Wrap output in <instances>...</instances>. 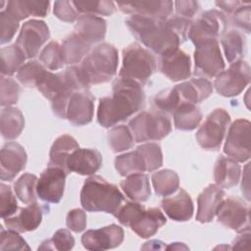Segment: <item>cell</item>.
Segmentation results:
<instances>
[{
  "instance_id": "obj_1",
  "label": "cell",
  "mask_w": 251,
  "mask_h": 251,
  "mask_svg": "<svg viewBox=\"0 0 251 251\" xmlns=\"http://www.w3.org/2000/svg\"><path fill=\"white\" fill-rule=\"evenodd\" d=\"M126 25L133 36L147 48L158 55H164L177 49L185 41L191 22L178 17L157 20L130 16Z\"/></svg>"
},
{
  "instance_id": "obj_2",
  "label": "cell",
  "mask_w": 251,
  "mask_h": 251,
  "mask_svg": "<svg viewBox=\"0 0 251 251\" xmlns=\"http://www.w3.org/2000/svg\"><path fill=\"white\" fill-rule=\"evenodd\" d=\"M144 102L145 94L139 83L119 77L113 83L112 95L100 99L97 121L104 127L114 126L142 109Z\"/></svg>"
},
{
  "instance_id": "obj_3",
  "label": "cell",
  "mask_w": 251,
  "mask_h": 251,
  "mask_svg": "<svg viewBox=\"0 0 251 251\" xmlns=\"http://www.w3.org/2000/svg\"><path fill=\"white\" fill-rule=\"evenodd\" d=\"M126 202L119 188L99 176L88 177L80 192V203L88 212H105L114 216Z\"/></svg>"
},
{
  "instance_id": "obj_4",
  "label": "cell",
  "mask_w": 251,
  "mask_h": 251,
  "mask_svg": "<svg viewBox=\"0 0 251 251\" xmlns=\"http://www.w3.org/2000/svg\"><path fill=\"white\" fill-rule=\"evenodd\" d=\"M118 51L109 44L102 43L94 47L78 66L89 85L110 81L117 73Z\"/></svg>"
},
{
  "instance_id": "obj_5",
  "label": "cell",
  "mask_w": 251,
  "mask_h": 251,
  "mask_svg": "<svg viewBox=\"0 0 251 251\" xmlns=\"http://www.w3.org/2000/svg\"><path fill=\"white\" fill-rule=\"evenodd\" d=\"M156 66V59L149 50L138 43H132L123 51V65L119 77L142 85L155 72Z\"/></svg>"
},
{
  "instance_id": "obj_6",
  "label": "cell",
  "mask_w": 251,
  "mask_h": 251,
  "mask_svg": "<svg viewBox=\"0 0 251 251\" xmlns=\"http://www.w3.org/2000/svg\"><path fill=\"white\" fill-rule=\"evenodd\" d=\"M128 127L134 141L144 142L166 137L172 129V124L170 119L161 112L144 111L128 123Z\"/></svg>"
},
{
  "instance_id": "obj_7",
  "label": "cell",
  "mask_w": 251,
  "mask_h": 251,
  "mask_svg": "<svg viewBox=\"0 0 251 251\" xmlns=\"http://www.w3.org/2000/svg\"><path fill=\"white\" fill-rule=\"evenodd\" d=\"M227 19L218 10L203 13L188 28V37L196 46L213 40H218L226 29Z\"/></svg>"
},
{
  "instance_id": "obj_8",
  "label": "cell",
  "mask_w": 251,
  "mask_h": 251,
  "mask_svg": "<svg viewBox=\"0 0 251 251\" xmlns=\"http://www.w3.org/2000/svg\"><path fill=\"white\" fill-rule=\"evenodd\" d=\"M229 123L230 117L225 109L214 110L196 132L198 144L207 150H218Z\"/></svg>"
},
{
  "instance_id": "obj_9",
  "label": "cell",
  "mask_w": 251,
  "mask_h": 251,
  "mask_svg": "<svg viewBox=\"0 0 251 251\" xmlns=\"http://www.w3.org/2000/svg\"><path fill=\"white\" fill-rule=\"evenodd\" d=\"M250 67L240 60L230 64L226 71L219 74L215 79V88L225 97L238 95L250 82Z\"/></svg>"
},
{
  "instance_id": "obj_10",
  "label": "cell",
  "mask_w": 251,
  "mask_h": 251,
  "mask_svg": "<svg viewBox=\"0 0 251 251\" xmlns=\"http://www.w3.org/2000/svg\"><path fill=\"white\" fill-rule=\"evenodd\" d=\"M225 69V62L218 40L204 42L196 46L194 52V74L204 77H214Z\"/></svg>"
},
{
  "instance_id": "obj_11",
  "label": "cell",
  "mask_w": 251,
  "mask_h": 251,
  "mask_svg": "<svg viewBox=\"0 0 251 251\" xmlns=\"http://www.w3.org/2000/svg\"><path fill=\"white\" fill-rule=\"evenodd\" d=\"M224 152L236 162H245L250 158V122L236 120L229 127Z\"/></svg>"
},
{
  "instance_id": "obj_12",
  "label": "cell",
  "mask_w": 251,
  "mask_h": 251,
  "mask_svg": "<svg viewBox=\"0 0 251 251\" xmlns=\"http://www.w3.org/2000/svg\"><path fill=\"white\" fill-rule=\"evenodd\" d=\"M216 215L218 222L228 228L238 232L250 230L249 207L237 197L223 199Z\"/></svg>"
},
{
  "instance_id": "obj_13",
  "label": "cell",
  "mask_w": 251,
  "mask_h": 251,
  "mask_svg": "<svg viewBox=\"0 0 251 251\" xmlns=\"http://www.w3.org/2000/svg\"><path fill=\"white\" fill-rule=\"evenodd\" d=\"M49 35V28L43 21L29 20L23 25L16 44L25 57L30 59L37 55Z\"/></svg>"
},
{
  "instance_id": "obj_14",
  "label": "cell",
  "mask_w": 251,
  "mask_h": 251,
  "mask_svg": "<svg viewBox=\"0 0 251 251\" xmlns=\"http://www.w3.org/2000/svg\"><path fill=\"white\" fill-rule=\"evenodd\" d=\"M67 175L68 174L59 167L48 166L37 180V196L45 202H60L64 194Z\"/></svg>"
},
{
  "instance_id": "obj_15",
  "label": "cell",
  "mask_w": 251,
  "mask_h": 251,
  "mask_svg": "<svg viewBox=\"0 0 251 251\" xmlns=\"http://www.w3.org/2000/svg\"><path fill=\"white\" fill-rule=\"evenodd\" d=\"M167 222L164 214L158 208L145 209L141 204L130 218L127 226L140 237L148 238L154 235Z\"/></svg>"
},
{
  "instance_id": "obj_16",
  "label": "cell",
  "mask_w": 251,
  "mask_h": 251,
  "mask_svg": "<svg viewBox=\"0 0 251 251\" xmlns=\"http://www.w3.org/2000/svg\"><path fill=\"white\" fill-rule=\"evenodd\" d=\"M124 240V230L117 225L98 229H89L83 233L81 242L88 250H108L119 246Z\"/></svg>"
},
{
  "instance_id": "obj_17",
  "label": "cell",
  "mask_w": 251,
  "mask_h": 251,
  "mask_svg": "<svg viewBox=\"0 0 251 251\" xmlns=\"http://www.w3.org/2000/svg\"><path fill=\"white\" fill-rule=\"evenodd\" d=\"M119 9L127 15L151 18L157 20H167L173 12L172 1H132L118 2Z\"/></svg>"
},
{
  "instance_id": "obj_18",
  "label": "cell",
  "mask_w": 251,
  "mask_h": 251,
  "mask_svg": "<svg viewBox=\"0 0 251 251\" xmlns=\"http://www.w3.org/2000/svg\"><path fill=\"white\" fill-rule=\"evenodd\" d=\"M190 57L179 48L161 55L160 72L173 81L186 79L191 75Z\"/></svg>"
},
{
  "instance_id": "obj_19",
  "label": "cell",
  "mask_w": 251,
  "mask_h": 251,
  "mask_svg": "<svg viewBox=\"0 0 251 251\" xmlns=\"http://www.w3.org/2000/svg\"><path fill=\"white\" fill-rule=\"evenodd\" d=\"M1 172L2 180L11 181L25 169L27 161L26 153L22 145L17 142H8L1 149Z\"/></svg>"
},
{
  "instance_id": "obj_20",
  "label": "cell",
  "mask_w": 251,
  "mask_h": 251,
  "mask_svg": "<svg viewBox=\"0 0 251 251\" xmlns=\"http://www.w3.org/2000/svg\"><path fill=\"white\" fill-rule=\"evenodd\" d=\"M94 112V97L88 90L75 91L72 94L67 119L75 126H83L92 121Z\"/></svg>"
},
{
  "instance_id": "obj_21",
  "label": "cell",
  "mask_w": 251,
  "mask_h": 251,
  "mask_svg": "<svg viewBox=\"0 0 251 251\" xmlns=\"http://www.w3.org/2000/svg\"><path fill=\"white\" fill-rule=\"evenodd\" d=\"M102 165V155L96 149L77 148L71 153L67 161L68 173L75 172L82 176L96 173Z\"/></svg>"
},
{
  "instance_id": "obj_22",
  "label": "cell",
  "mask_w": 251,
  "mask_h": 251,
  "mask_svg": "<svg viewBox=\"0 0 251 251\" xmlns=\"http://www.w3.org/2000/svg\"><path fill=\"white\" fill-rule=\"evenodd\" d=\"M44 207L33 202L25 208H21L19 213L11 217L5 218L4 223L8 229L17 232H25L34 230L42 221Z\"/></svg>"
},
{
  "instance_id": "obj_23",
  "label": "cell",
  "mask_w": 251,
  "mask_h": 251,
  "mask_svg": "<svg viewBox=\"0 0 251 251\" xmlns=\"http://www.w3.org/2000/svg\"><path fill=\"white\" fill-rule=\"evenodd\" d=\"M180 105L183 103L197 104L207 99L213 92V84L203 77L191 78L175 86Z\"/></svg>"
},
{
  "instance_id": "obj_24",
  "label": "cell",
  "mask_w": 251,
  "mask_h": 251,
  "mask_svg": "<svg viewBox=\"0 0 251 251\" xmlns=\"http://www.w3.org/2000/svg\"><path fill=\"white\" fill-rule=\"evenodd\" d=\"M225 197V191L217 184H210L199 194L196 220L200 223H209L216 215L217 209Z\"/></svg>"
},
{
  "instance_id": "obj_25",
  "label": "cell",
  "mask_w": 251,
  "mask_h": 251,
  "mask_svg": "<svg viewBox=\"0 0 251 251\" xmlns=\"http://www.w3.org/2000/svg\"><path fill=\"white\" fill-rule=\"evenodd\" d=\"M161 205L168 217L176 222L188 221L193 215L191 197L182 188H180L175 196L163 199Z\"/></svg>"
},
{
  "instance_id": "obj_26",
  "label": "cell",
  "mask_w": 251,
  "mask_h": 251,
  "mask_svg": "<svg viewBox=\"0 0 251 251\" xmlns=\"http://www.w3.org/2000/svg\"><path fill=\"white\" fill-rule=\"evenodd\" d=\"M75 33L90 45L104 39L107 25L105 20L94 15L80 16L75 25Z\"/></svg>"
},
{
  "instance_id": "obj_27",
  "label": "cell",
  "mask_w": 251,
  "mask_h": 251,
  "mask_svg": "<svg viewBox=\"0 0 251 251\" xmlns=\"http://www.w3.org/2000/svg\"><path fill=\"white\" fill-rule=\"evenodd\" d=\"M240 166L235 160L220 156L214 167V178L217 185L223 188L236 185L240 177Z\"/></svg>"
},
{
  "instance_id": "obj_28",
  "label": "cell",
  "mask_w": 251,
  "mask_h": 251,
  "mask_svg": "<svg viewBox=\"0 0 251 251\" xmlns=\"http://www.w3.org/2000/svg\"><path fill=\"white\" fill-rule=\"evenodd\" d=\"M49 5V1L11 0L7 3L6 11L20 22L29 16L45 17L48 13Z\"/></svg>"
},
{
  "instance_id": "obj_29",
  "label": "cell",
  "mask_w": 251,
  "mask_h": 251,
  "mask_svg": "<svg viewBox=\"0 0 251 251\" xmlns=\"http://www.w3.org/2000/svg\"><path fill=\"white\" fill-rule=\"evenodd\" d=\"M122 189L126 195L135 202L147 201L151 194L149 177L142 173L132 174L121 181Z\"/></svg>"
},
{
  "instance_id": "obj_30",
  "label": "cell",
  "mask_w": 251,
  "mask_h": 251,
  "mask_svg": "<svg viewBox=\"0 0 251 251\" xmlns=\"http://www.w3.org/2000/svg\"><path fill=\"white\" fill-rule=\"evenodd\" d=\"M79 146L76 142V140L69 135V134H63L59 136L53 143L51 150H50V160H49V166L59 167L63 169L67 174V161L69 156L73 151L77 149Z\"/></svg>"
},
{
  "instance_id": "obj_31",
  "label": "cell",
  "mask_w": 251,
  "mask_h": 251,
  "mask_svg": "<svg viewBox=\"0 0 251 251\" xmlns=\"http://www.w3.org/2000/svg\"><path fill=\"white\" fill-rule=\"evenodd\" d=\"M1 134L6 140L16 139L25 126V118L18 108L7 107L1 111Z\"/></svg>"
},
{
  "instance_id": "obj_32",
  "label": "cell",
  "mask_w": 251,
  "mask_h": 251,
  "mask_svg": "<svg viewBox=\"0 0 251 251\" xmlns=\"http://www.w3.org/2000/svg\"><path fill=\"white\" fill-rule=\"evenodd\" d=\"M90 44L75 32L68 36L62 44V52L65 64L74 65L79 63L89 53Z\"/></svg>"
},
{
  "instance_id": "obj_33",
  "label": "cell",
  "mask_w": 251,
  "mask_h": 251,
  "mask_svg": "<svg viewBox=\"0 0 251 251\" xmlns=\"http://www.w3.org/2000/svg\"><path fill=\"white\" fill-rule=\"evenodd\" d=\"M174 123L176 129L192 130L201 122L202 113L195 104L183 103L173 113Z\"/></svg>"
},
{
  "instance_id": "obj_34",
  "label": "cell",
  "mask_w": 251,
  "mask_h": 251,
  "mask_svg": "<svg viewBox=\"0 0 251 251\" xmlns=\"http://www.w3.org/2000/svg\"><path fill=\"white\" fill-rule=\"evenodd\" d=\"M221 43L228 63L232 64L241 60L245 49V37L240 31L236 29L226 31L222 35Z\"/></svg>"
},
{
  "instance_id": "obj_35",
  "label": "cell",
  "mask_w": 251,
  "mask_h": 251,
  "mask_svg": "<svg viewBox=\"0 0 251 251\" xmlns=\"http://www.w3.org/2000/svg\"><path fill=\"white\" fill-rule=\"evenodd\" d=\"M115 167L118 173L124 176L146 172L145 161L137 148L134 151L118 156L115 159Z\"/></svg>"
},
{
  "instance_id": "obj_36",
  "label": "cell",
  "mask_w": 251,
  "mask_h": 251,
  "mask_svg": "<svg viewBox=\"0 0 251 251\" xmlns=\"http://www.w3.org/2000/svg\"><path fill=\"white\" fill-rule=\"evenodd\" d=\"M0 57L1 74L4 76H10L18 72L24 65L26 58L24 52L17 46L16 43L7 47H3L0 51Z\"/></svg>"
},
{
  "instance_id": "obj_37",
  "label": "cell",
  "mask_w": 251,
  "mask_h": 251,
  "mask_svg": "<svg viewBox=\"0 0 251 251\" xmlns=\"http://www.w3.org/2000/svg\"><path fill=\"white\" fill-rule=\"evenodd\" d=\"M152 183L158 195L169 196L178 189L179 178L176 172L162 170L152 175Z\"/></svg>"
},
{
  "instance_id": "obj_38",
  "label": "cell",
  "mask_w": 251,
  "mask_h": 251,
  "mask_svg": "<svg viewBox=\"0 0 251 251\" xmlns=\"http://www.w3.org/2000/svg\"><path fill=\"white\" fill-rule=\"evenodd\" d=\"M37 180L38 179L36 176L31 174H24L15 182V193L23 203L31 204L33 202H36Z\"/></svg>"
},
{
  "instance_id": "obj_39",
  "label": "cell",
  "mask_w": 251,
  "mask_h": 251,
  "mask_svg": "<svg viewBox=\"0 0 251 251\" xmlns=\"http://www.w3.org/2000/svg\"><path fill=\"white\" fill-rule=\"evenodd\" d=\"M108 142L114 152H122L133 146L134 138L129 127L122 125L114 126L108 132Z\"/></svg>"
},
{
  "instance_id": "obj_40",
  "label": "cell",
  "mask_w": 251,
  "mask_h": 251,
  "mask_svg": "<svg viewBox=\"0 0 251 251\" xmlns=\"http://www.w3.org/2000/svg\"><path fill=\"white\" fill-rule=\"evenodd\" d=\"M40 63L51 71L59 70L65 65L62 45L57 41H50L39 54Z\"/></svg>"
},
{
  "instance_id": "obj_41",
  "label": "cell",
  "mask_w": 251,
  "mask_h": 251,
  "mask_svg": "<svg viewBox=\"0 0 251 251\" xmlns=\"http://www.w3.org/2000/svg\"><path fill=\"white\" fill-rule=\"evenodd\" d=\"M80 16L99 15L110 16L115 11V3L112 1H72Z\"/></svg>"
},
{
  "instance_id": "obj_42",
  "label": "cell",
  "mask_w": 251,
  "mask_h": 251,
  "mask_svg": "<svg viewBox=\"0 0 251 251\" xmlns=\"http://www.w3.org/2000/svg\"><path fill=\"white\" fill-rule=\"evenodd\" d=\"M46 71L45 67L38 61H28L18 71L17 78L26 86H36Z\"/></svg>"
},
{
  "instance_id": "obj_43",
  "label": "cell",
  "mask_w": 251,
  "mask_h": 251,
  "mask_svg": "<svg viewBox=\"0 0 251 251\" xmlns=\"http://www.w3.org/2000/svg\"><path fill=\"white\" fill-rule=\"evenodd\" d=\"M75 245V238L68 229H58L52 238L45 240L38 247L39 250H71Z\"/></svg>"
},
{
  "instance_id": "obj_44",
  "label": "cell",
  "mask_w": 251,
  "mask_h": 251,
  "mask_svg": "<svg viewBox=\"0 0 251 251\" xmlns=\"http://www.w3.org/2000/svg\"><path fill=\"white\" fill-rule=\"evenodd\" d=\"M153 102L162 114H173L180 105V101L175 87L159 92L154 97Z\"/></svg>"
},
{
  "instance_id": "obj_45",
  "label": "cell",
  "mask_w": 251,
  "mask_h": 251,
  "mask_svg": "<svg viewBox=\"0 0 251 251\" xmlns=\"http://www.w3.org/2000/svg\"><path fill=\"white\" fill-rule=\"evenodd\" d=\"M137 149L139 150L145 161L146 172H153L162 166V150L157 143H145L139 145Z\"/></svg>"
},
{
  "instance_id": "obj_46",
  "label": "cell",
  "mask_w": 251,
  "mask_h": 251,
  "mask_svg": "<svg viewBox=\"0 0 251 251\" xmlns=\"http://www.w3.org/2000/svg\"><path fill=\"white\" fill-rule=\"evenodd\" d=\"M20 86L16 80L11 77L1 76V100L2 107H10L17 103L19 99Z\"/></svg>"
},
{
  "instance_id": "obj_47",
  "label": "cell",
  "mask_w": 251,
  "mask_h": 251,
  "mask_svg": "<svg viewBox=\"0 0 251 251\" xmlns=\"http://www.w3.org/2000/svg\"><path fill=\"white\" fill-rule=\"evenodd\" d=\"M19 27V21L8 11L0 12V42L5 44L9 42L15 35Z\"/></svg>"
},
{
  "instance_id": "obj_48",
  "label": "cell",
  "mask_w": 251,
  "mask_h": 251,
  "mask_svg": "<svg viewBox=\"0 0 251 251\" xmlns=\"http://www.w3.org/2000/svg\"><path fill=\"white\" fill-rule=\"evenodd\" d=\"M0 250H29V247L17 231L1 228Z\"/></svg>"
},
{
  "instance_id": "obj_49",
  "label": "cell",
  "mask_w": 251,
  "mask_h": 251,
  "mask_svg": "<svg viewBox=\"0 0 251 251\" xmlns=\"http://www.w3.org/2000/svg\"><path fill=\"white\" fill-rule=\"evenodd\" d=\"M0 199H1V217L2 219L11 217L17 213L18 204L16 197L10 186L5 183L0 185Z\"/></svg>"
},
{
  "instance_id": "obj_50",
  "label": "cell",
  "mask_w": 251,
  "mask_h": 251,
  "mask_svg": "<svg viewBox=\"0 0 251 251\" xmlns=\"http://www.w3.org/2000/svg\"><path fill=\"white\" fill-rule=\"evenodd\" d=\"M53 12L58 19L67 23H73L80 17L72 1H55Z\"/></svg>"
},
{
  "instance_id": "obj_51",
  "label": "cell",
  "mask_w": 251,
  "mask_h": 251,
  "mask_svg": "<svg viewBox=\"0 0 251 251\" xmlns=\"http://www.w3.org/2000/svg\"><path fill=\"white\" fill-rule=\"evenodd\" d=\"M66 224L71 230L80 232L86 226V215L80 209L71 210L67 215Z\"/></svg>"
},
{
  "instance_id": "obj_52",
  "label": "cell",
  "mask_w": 251,
  "mask_h": 251,
  "mask_svg": "<svg viewBox=\"0 0 251 251\" xmlns=\"http://www.w3.org/2000/svg\"><path fill=\"white\" fill-rule=\"evenodd\" d=\"M176 6V17L191 20L199 10V4L197 1L185 0L175 2Z\"/></svg>"
},
{
  "instance_id": "obj_53",
  "label": "cell",
  "mask_w": 251,
  "mask_h": 251,
  "mask_svg": "<svg viewBox=\"0 0 251 251\" xmlns=\"http://www.w3.org/2000/svg\"><path fill=\"white\" fill-rule=\"evenodd\" d=\"M250 4H247L232 14V24L241 29L245 30L247 33L250 32Z\"/></svg>"
},
{
  "instance_id": "obj_54",
  "label": "cell",
  "mask_w": 251,
  "mask_h": 251,
  "mask_svg": "<svg viewBox=\"0 0 251 251\" xmlns=\"http://www.w3.org/2000/svg\"><path fill=\"white\" fill-rule=\"evenodd\" d=\"M250 4L249 2H243V1H237V0H232V1H216V5L220 7L222 10H224L226 13L228 14H233L235 11H237L239 8Z\"/></svg>"
},
{
  "instance_id": "obj_55",
  "label": "cell",
  "mask_w": 251,
  "mask_h": 251,
  "mask_svg": "<svg viewBox=\"0 0 251 251\" xmlns=\"http://www.w3.org/2000/svg\"><path fill=\"white\" fill-rule=\"evenodd\" d=\"M250 243V230L242 231L232 243V249H248Z\"/></svg>"
},
{
  "instance_id": "obj_56",
  "label": "cell",
  "mask_w": 251,
  "mask_h": 251,
  "mask_svg": "<svg viewBox=\"0 0 251 251\" xmlns=\"http://www.w3.org/2000/svg\"><path fill=\"white\" fill-rule=\"evenodd\" d=\"M249 163L245 166L243 170V177H242V184H241V189L242 192L245 196V198L249 201L250 200V182H249Z\"/></svg>"
},
{
  "instance_id": "obj_57",
  "label": "cell",
  "mask_w": 251,
  "mask_h": 251,
  "mask_svg": "<svg viewBox=\"0 0 251 251\" xmlns=\"http://www.w3.org/2000/svg\"><path fill=\"white\" fill-rule=\"evenodd\" d=\"M142 249H165V244L160 240H151L149 242H146L142 247Z\"/></svg>"
},
{
  "instance_id": "obj_58",
  "label": "cell",
  "mask_w": 251,
  "mask_h": 251,
  "mask_svg": "<svg viewBox=\"0 0 251 251\" xmlns=\"http://www.w3.org/2000/svg\"><path fill=\"white\" fill-rule=\"evenodd\" d=\"M166 249H168V250H172V249L173 250H176V249H188V247L185 246L183 243L175 242V243H172L169 246H167Z\"/></svg>"
}]
</instances>
